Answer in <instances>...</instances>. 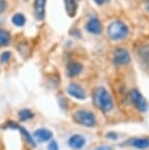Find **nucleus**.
<instances>
[{"label":"nucleus","instance_id":"412c9836","mask_svg":"<svg viewBox=\"0 0 149 150\" xmlns=\"http://www.w3.org/2000/svg\"><path fill=\"white\" fill-rule=\"evenodd\" d=\"M7 9V2L6 0H0V15L3 14Z\"/></svg>","mask_w":149,"mask_h":150},{"label":"nucleus","instance_id":"b1692460","mask_svg":"<svg viewBox=\"0 0 149 150\" xmlns=\"http://www.w3.org/2000/svg\"><path fill=\"white\" fill-rule=\"evenodd\" d=\"M95 150H113V148L109 145H100V146L96 147Z\"/></svg>","mask_w":149,"mask_h":150},{"label":"nucleus","instance_id":"0eeeda50","mask_svg":"<svg viewBox=\"0 0 149 150\" xmlns=\"http://www.w3.org/2000/svg\"><path fill=\"white\" fill-rule=\"evenodd\" d=\"M85 30L93 35H99L103 32V26L97 17H91L86 22Z\"/></svg>","mask_w":149,"mask_h":150},{"label":"nucleus","instance_id":"4be33fe9","mask_svg":"<svg viewBox=\"0 0 149 150\" xmlns=\"http://www.w3.org/2000/svg\"><path fill=\"white\" fill-rule=\"evenodd\" d=\"M106 137L111 140H116V139H118V134L114 132H109L106 134Z\"/></svg>","mask_w":149,"mask_h":150},{"label":"nucleus","instance_id":"4468645a","mask_svg":"<svg viewBox=\"0 0 149 150\" xmlns=\"http://www.w3.org/2000/svg\"><path fill=\"white\" fill-rule=\"evenodd\" d=\"M64 3H65V9L66 12L68 14L69 17H75L77 15V11H78V0H64Z\"/></svg>","mask_w":149,"mask_h":150},{"label":"nucleus","instance_id":"f8f14e48","mask_svg":"<svg viewBox=\"0 0 149 150\" xmlns=\"http://www.w3.org/2000/svg\"><path fill=\"white\" fill-rule=\"evenodd\" d=\"M53 137V132L47 129H38L33 132V137L39 142H46Z\"/></svg>","mask_w":149,"mask_h":150},{"label":"nucleus","instance_id":"5701e85b","mask_svg":"<svg viewBox=\"0 0 149 150\" xmlns=\"http://www.w3.org/2000/svg\"><path fill=\"white\" fill-rule=\"evenodd\" d=\"M93 1L96 3L98 6H102V5H105V4H107L110 0H93Z\"/></svg>","mask_w":149,"mask_h":150},{"label":"nucleus","instance_id":"a211bd4d","mask_svg":"<svg viewBox=\"0 0 149 150\" xmlns=\"http://www.w3.org/2000/svg\"><path fill=\"white\" fill-rule=\"evenodd\" d=\"M35 117V114L29 109H23L21 111H19V119L20 121L25 122V121H29L30 119H32Z\"/></svg>","mask_w":149,"mask_h":150},{"label":"nucleus","instance_id":"6e6552de","mask_svg":"<svg viewBox=\"0 0 149 150\" xmlns=\"http://www.w3.org/2000/svg\"><path fill=\"white\" fill-rule=\"evenodd\" d=\"M67 92L70 96L74 97L78 100H84L86 98V93L80 84L72 83L67 87Z\"/></svg>","mask_w":149,"mask_h":150},{"label":"nucleus","instance_id":"f3484780","mask_svg":"<svg viewBox=\"0 0 149 150\" xmlns=\"http://www.w3.org/2000/svg\"><path fill=\"white\" fill-rule=\"evenodd\" d=\"M26 17H25L22 13H16L15 15L12 17V23L14 26L21 28L24 27L25 24H26Z\"/></svg>","mask_w":149,"mask_h":150},{"label":"nucleus","instance_id":"39448f33","mask_svg":"<svg viewBox=\"0 0 149 150\" xmlns=\"http://www.w3.org/2000/svg\"><path fill=\"white\" fill-rule=\"evenodd\" d=\"M131 61V53L124 47H117L112 53V62L116 67H125Z\"/></svg>","mask_w":149,"mask_h":150},{"label":"nucleus","instance_id":"aec40b11","mask_svg":"<svg viewBox=\"0 0 149 150\" xmlns=\"http://www.w3.org/2000/svg\"><path fill=\"white\" fill-rule=\"evenodd\" d=\"M47 150H59V146L57 142H56L55 140L50 141L48 146H47Z\"/></svg>","mask_w":149,"mask_h":150},{"label":"nucleus","instance_id":"393cba45","mask_svg":"<svg viewBox=\"0 0 149 150\" xmlns=\"http://www.w3.org/2000/svg\"><path fill=\"white\" fill-rule=\"evenodd\" d=\"M145 8L147 9V11L149 12V0H146V1H145Z\"/></svg>","mask_w":149,"mask_h":150},{"label":"nucleus","instance_id":"20e7f679","mask_svg":"<svg viewBox=\"0 0 149 150\" xmlns=\"http://www.w3.org/2000/svg\"><path fill=\"white\" fill-rule=\"evenodd\" d=\"M73 118L77 124L86 127V128H92L96 125V118L94 114L88 110H78L74 113Z\"/></svg>","mask_w":149,"mask_h":150},{"label":"nucleus","instance_id":"423d86ee","mask_svg":"<svg viewBox=\"0 0 149 150\" xmlns=\"http://www.w3.org/2000/svg\"><path fill=\"white\" fill-rule=\"evenodd\" d=\"M136 54L142 67L149 68V41L138 43L136 48Z\"/></svg>","mask_w":149,"mask_h":150},{"label":"nucleus","instance_id":"ddd939ff","mask_svg":"<svg viewBox=\"0 0 149 150\" xmlns=\"http://www.w3.org/2000/svg\"><path fill=\"white\" fill-rule=\"evenodd\" d=\"M125 143H128L129 145L133 146L137 149H146L149 147V138H139L133 137L131 139L126 140Z\"/></svg>","mask_w":149,"mask_h":150},{"label":"nucleus","instance_id":"9d476101","mask_svg":"<svg viewBox=\"0 0 149 150\" xmlns=\"http://www.w3.org/2000/svg\"><path fill=\"white\" fill-rule=\"evenodd\" d=\"M45 7L46 0H35L33 2L35 16L38 21H43L45 18Z\"/></svg>","mask_w":149,"mask_h":150},{"label":"nucleus","instance_id":"f257e3e1","mask_svg":"<svg viewBox=\"0 0 149 150\" xmlns=\"http://www.w3.org/2000/svg\"><path fill=\"white\" fill-rule=\"evenodd\" d=\"M92 101L95 107H97L103 113L111 112L114 108L113 98L108 90L103 86H99L94 89L92 94Z\"/></svg>","mask_w":149,"mask_h":150},{"label":"nucleus","instance_id":"1a4fd4ad","mask_svg":"<svg viewBox=\"0 0 149 150\" xmlns=\"http://www.w3.org/2000/svg\"><path fill=\"white\" fill-rule=\"evenodd\" d=\"M83 70V64H81L80 62L77 61H71L66 66V75L69 78H75L78 77V75H81Z\"/></svg>","mask_w":149,"mask_h":150},{"label":"nucleus","instance_id":"9b49d317","mask_svg":"<svg viewBox=\"0 0 149 150\" xmlns=\"http://www.w3.org/2000/svg\"><path fill=\"white\" fill-rule=\"evenodd\" d=\"M86 143V139L81 134H73L69 137L68 145L73 149H81Z\"/></svg>","mask_w":149,"mask_h":150},{"label":"nucleus","instance_id":"6ab92c4d","mask_svg":"<svg viewBox=\"0 0 149 150\" xmlns=\"http://www.w3.org/2000/svg\"><path fill=\"white\" fill-rule=\"evenodd\" d=\"M11 58H12V54H11L10 51H4L1 53V55H0V63L2 64H6L8 63Z\"/></svg>","mask_w":149,"mask_h":150},{"label":"nucleus","instance_id":"f03ea898","mask_svg":"<svg viewBox=\"0 0 149 150\" xmlns=\"http://www.w3.org/2000/svg\"><path fill=\"white\" fill-rule=\"evenodd\" d=\"M130 30L129 27L123 21H114L108 26L107 29V35L111 40L119 41L124 40L129 36Z\"/></svg>","mask_w":149,"mask_h":150},{"label":"nucleus","instance_id":"2eb2a0df","mask_svg":"<svg viewBox=\"0 0 149 150\" xmlns=\"http://www.w3.org/2000/svg\"><path fill=\"white\" fill-rule=\"evenodd\" d=\"M17 129L21 132V134H22V135H23V137L25 138V140L27 141L29 145L33 147V148L36 147V143H35V137H32V135H30V132H28L27 129L24 128V127H22V126H20V125H18V128H17Z\"/></svg>","mask_w":149,"mask_h":150},{"label":"nucleus","instance_id":"dca6fc26","mask_svg":"<svg viewBox=\"0 0 149 150\" xmlns=\"http://www.w3.org/2000/svg\"><path fill=\"white\" fill-rule=\"evenodd\" d=\"M12 36L8 30L4 29H0V47L8 46L11 42Z\"/></svg>","mask_w":149,"mask_h":150},{"label":"nucleus","instance_id":"7ed1b4c3","mask_svg":"<svg viewBox=\"0 0 149 150\" xmlns=\"http://www.w3.org/2000/svg\"><path fill=\"white\" fill-rule=\"evenodd\" d=\"M129 99H130L131 103L133 104L134 108L140 113H145L149 108L148 101L146 100V98L141 94V92L137 88H133L130 90V92H129Z\"/></svg>","mask_w":149,"mask_h":150}]
</instances>
